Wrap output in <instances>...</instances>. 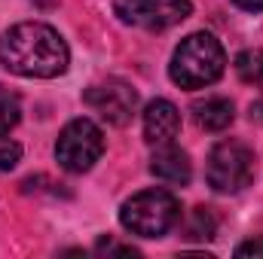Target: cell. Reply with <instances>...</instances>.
<instances>
[{
  "label": "cell",
  "instance_id": "6da1fadb",
  "mask_svg": "<svg viewBox=\"0 0 263 259\" xmlns=\"http://www.w3.org/2000/svg\"><path fill=\"white\" fill-rule=\"evenodd\" d=\"M0 61L15 76L52 79L67 70L70 52L55 28L43 21H22L0 37Z\"/></svg>",
  "mask_w": 263,
  "mask_h": 259
},
{
  "label": "cell",
  "instance_id": "7a4b0ae2",
  "mask_svg": "<svg viewBox=\"0 0 263 259\" xmlns=\"http://www.w3.org/2000/svg\"><path fill=\"white\" fill-rule=\"evenodd\" d=\"M223 67H227L223 46L211 34L199 31V34L184 37L181 46L175 49L172 64H168V76L181 89H205L223 76Z\"/></svg>",
  "mask_w": 263,
  "mask_h": 259
},
{
  "label": "cell",
  "instance_id": "3957f363",
  "mask_svg": "<svg viewBox=\"0 0 263 259\" xmlns=\"http://www.w3.org/2000/svg\"><path fill=\"white\" fill-rule=\"evenodd\" d=\"M181 220V201L165 189H144L123 201L120 223L138 238H162Z\"/></svg>",
  "mask_w": 263,
  "mask_h": 259
},
{
  "label": "cell",
  "instance_id": "277c9868",
  "mask_svg": "<svg viewBox=\"0 0 263 259\" xmlns=\"http://www.w3.org/2000/svg\"><path fill=\"white\" fill-rule=\"evenodd\" d=\"M205 174L214 192H242L254 180V149L242 140H220L208 153Z\"/></svg>",
  "mask_w": 263,
  "mask_h": 259
},
{
  "label": "cell",
  "instance_id": "5b68a950",
  "mask_svg": "<svg viewBox=\"0 0 263 259\" xmlns=\"http://www.w3.org/2000/svg\"><path fill=\"white\" fill-rule=\"evenodd\" d=\"M101 153H104V134L92 119L67 122L59 134V143H55V159L70 174L89 171L101 159Z\"/></svg>",
  "mask_w": 263,
  "mask_h": 259
},
{
  "label": "cell",
  "instance_id": "8992f818",
  "mask_svg": "<svg viewBox=\"0 0 263 259\" xmlns=\"http://www.w3.org/2000/svg\"><path fill=\"white\" fill-rule=\"evenodd\" d=\"M114 12L120 15V21L132 28L168 31L193 12V3L190 0H114Z\"/></svg>",
  "mask_w": 263,
  "mask_h": 259
},
{
  "label": "cell",
  "instance_id": "52a82bcc",
  "mask_svg": "<svg viewBox=\"0 0 263 259\" xmlns=\"http://www.w3.org/2000/svg\"><path fill=\"white\" fill-rule=\"evenodd\" d=\"M83 101H86V107L92 113H98L110 125L132 122V116L138 110V92L132 89L129 82H123V79H107V82L89 85Z\"/></svg>",
  "mask_w": 263,
  "mask_h": 259
},
{
  "label": "cell",
  "instance_id": "ba28073f",
  "mask_svg": "<svg viewBox=\"0 0 263 259\" xmlns=\"http://www.w3.org/2000/svg\"><path fill=\"white\" fill-rule=\"evenodd\" d=\"M178 131H181V113L172 101L156 98L147 104V110H144V140L147 143H156V146L172 143L178 137Z\"/></svg>",
  "mask_w": 263,
  "mask_h": 259
},
{
  "label": "cell",
  "instance_id": "9c48e42d",
  "mask_svg": "<svg viewBox=\"0 0 263 259\" xmlns=\"http://www.w3.org/2000/svg\"><path fill=\"white\" fill-rule=\"evenodd\" d=\"M150 171H153V177H159V180H165V183H175V186H187L190 177H193L190 156H187L181 146H172V143H162V146L153 153Z\"/></svg>",
  "mask_w": 263,
  "mask_h": 259
},
{
  "label": "cell",
  "instance_id": "30bf717a",
  "mask_svg": "<svg viewBox=\"0 0 263 259\" xmlns=\"http://www.w3.org/2000/svg\"><path fill=\"white\" fill-rule=\"evenodd\" d=\"M233 101L230 98H205L193 104V119L202 131H227L233 125Z\"/></svg>",
  "mask_w": 263,
  "mask_h": 259
},
{
  "label": "cell",
  "instance_id": "8fae6325",
  "mask_svg": "<svg viewBox=\"0 0 263 259\" xmlns=\"http://www.w3.org/2000/svg\"><path fill=\"white\" fill-rule=\"evenodd\" d=\"M214 232H217V220L208 207H196L184 223V238L187 241H211Z\"/></svg>",
  "mask_w": 263,
  "mask_h": 259
},
{
  "label": "cell",
  "instance_id": "7c38bea8",
  "mask_svg": "<svg viewBox=\"0 0 263 259\" xmlns=\"http://www.w3.org/2000/svg\"><path fill=\"white\" fill-rule=\"evenodd\" d=\"M236 73L248 85H263V49H245V52H239Z\"/></svg>",
  "mask_w": 263,
  "mask_h": 259
},
{
  "label": "cell",
  "instance_id": "4fadbf2b",
  "mask_svg": "<svg viewBox=\"0 0 263 259\" xmlns=\"http://www.w3.org/2000/svg\"><path fill=\"white\" fill-rule=\"evenodd\" d=\"M22 119V101L15 92H9L6 85H0V134L12 131Z\"/></svg>",
  "mask_w": 263,
  "mask_h": 259
},
{
  "label": "cell",
  "instance_id": "5bb4252c",
  "mask_svg": "<svg viewBox=\"0 0 263 259\" xmlns=\"http://www.w3.org/2000/svg\"><path fill=\"white\" fill-rule=\"evenodd\" d=\"M18 159H22V146H18L12 137L0 134V171L15 168V165H18Z\"/></svg>",
  "mask_w": 263,
  "mask_h": 259
},
{
  "label": "cell",
  "instance_id": "9a60e30c",
  "mask_svg": "<svg viewBox=\"0 0 263 259\" xmlns=\"http://www.w3.org/2000/svg\"><path fill=\"white\" fill-rule=\"evenodd\" d=\"M236 256H254V259H263V235L260 238H251L245 244L236 247Z\"/></svg>",
  "mask_w": 263,
  "mask_h": 259
},
{
  "label": "cell",
  "instance_id": "2e32d148",
  "mask_svg": "<svg viewBox=\"0 0 263 259\" xmlns=\"http://www.w3.org/2000/svg\"><path fill=\"white\" fill-rule=\"evenodd\" d=\"M98 250H101V253H123V256H138V250H135V247L114 244V241H98Z\"/></svg>",
  "mask_w": 263,
  "mask_h": 259
},
{
  "label": "cell",
  "instance_id": "e0dca14e",
  "mask_svg": "<svg viewBox=\"0 0 263 259\" xmlns=\"http://www.w3.org/2000/svg\"><path fill=\"white\" fill-rule=\"evenodd\" d=\"M239 9H248V12H260L263 9V0H233Z\"/></svg>",
  "mask_w": 263,
  "mask_h": 259
},
{
  "label": "cell",
  "instance_id": "ac0fdd59",
  "mask_svg": "<svg viewBox=\"0 0 263 259\" xmlns=\"http://www.w3.org/2000/svg\"><path fill=\"white\" fill-rule=\"evenodd\" d=\"M251 119L263 122V101H260V104H251Z\"/></svg>",
  "mask_w": 263,
  "mask_h": 259
},
{
  "label": "cell",
  "instance_id": "d6986e66",
  "mask_svg": "<svg viewBox=\"0 0 263 259\" xmlns=\"http://www.w3.org/2000/svg\"><path fill=\"white\" fill-rule=\"evenodd\" d=\"M37 3H40V6H55L59 0H37Z\"/></svg>",
  "mask_w": 263,
  "mask_h": 259
}]
</instances>
